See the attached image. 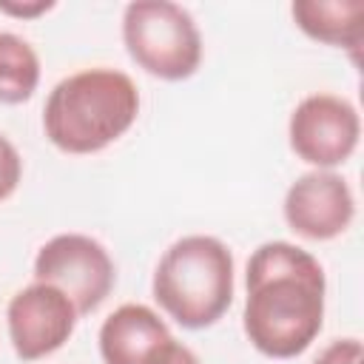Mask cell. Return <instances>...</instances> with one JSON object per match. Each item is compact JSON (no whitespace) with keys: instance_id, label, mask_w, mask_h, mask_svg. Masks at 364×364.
Masks as SVG:
<instances>
[{"instance_id":"obj_1","label":"cell","mask_w":364,"mask_h":364,"mask_svg":"<svg viewBox=\"0 0 364 364\" xmlns=\"http://www.w3.org/2000/svg\"><path fill=\"white\" fill-rule=\"evenodd\" d=\"M245 336L267 358L301 355L324 324V270L313 253L273 239L247 259Z\"/></svg>"},{"instance_id":"obj_2","label":"cell","mask_w":364,"mask_h":364,"mask_svg":"<svg viewBox=\"0 0 364 364\" xmlns=\"http://www.w3.org/2000/svg\"><path fill=\"white\" fill-rule=\"evenodd\" d=\"M139 114L134 80L117 68H85L60 80L43 108L48 142L65 154H97L117 142Z\"/></svg>"},{"instance_id":"obj_3","label":"cell","mask_w":364,"mask_h":364,"mask_svg":"<svg viewBox=\"0 0 364 364\" xmlns=\"http://www.w3.org/2000/svg\"><path fill=\"white\" fill-rule=\"evenodd\" d=\"M151 290L176 324L205 330L233 301V253L216 236H182L159 256Z\"/></svg>"},{"instance_id":"obj_4","label":"cell","mask_w":364,"mask_h":364,"mask_svg":"<svg viewBox=\"0 0 364 364\" xmlns=\"http://www.w3.org/2000/svg\"><path fill=\"white\" fill-rule=\"evenodd\" d=\"M128 57L151 77L179 82L199 71L202 34L188 9L171 0H134L122 11Z\"/></svg>"},{"instance_id":"obj_5","label":"cell","mask_w":364,"mask_h":364,"mask_svg":"<svg viewBox=\"0 0 364 364\" xmlns=\"http://www.w3.org/2000/svg\"><path fill=\"white\" fill-rule=\"evenodd\" d=\"M34 282L54 284L71 299L77 316H88L114 290L117 270L97 239L85 233H60L37 250Z\"/></svg>"},{"instance_id":"obj_6","label":"cell","mask_w":364,"mask_h":364,"mask_svg":"<svg viewBox=\"0 0 364 364\" xmlns=\"http://www.w3.org/2000/svg\"><path fill=\"white\" fill-rule=\"evenodd\" d=\"M361 136V119L353 102L336 94L304 97L287 122L290 151L316 165V171H330L353 156Z\"/></svg>"},{"instance_id":"obj_7","label":"cell","mask_w":364,"mask_h":364,"mask_svg":"<svg viewBox=\"0 0 364 364\" xmlns=\"http://www.w3.org/2000/svg\"><path fill=\"white\" fill-rule=\"evenodd\" d=\"M6 324L14 353L37 361L57 353L77 327V307L54 284L34 282L17 290L6 307Z\"/></svg>"},{"instance_id":"obj_8","label":"cell","mask_w":364,"mask_h":364,"mask_svg":"<svg viewBox=\"0 0 364 364\" xmlns=\"http://www.w3.org/2000/svg\"><path fill=\"white\" fill-rule=\"evenodd\" d=\"M282 213L293 233L313 242H327L350 228L355 216V199L341 173L310 171L287 188Z\"/></svg>"},{"instance_id":"obj_9","label":"cell","mask_w":364,"mask_h":364,"mask_svg":"<svg viewBox=\"0 0 364 364\" xmlns=\"http://www.w3.org/2000/svg\"><path fill=\"white\" fill-rule=\"evenodd\" d=\"M171 338L168 324L148 304H122L100 327V355L105 364H145Z\"/></svg>"},{"instance_id":"obj_10","label":"cell","mask_w":364,"mask_h":364,"mask_svg":"<svg viewBox=\"0 0 364 364\" xmlns=\"http://www.w3.org/2000/svg\"><path fill=\"white\" fill-rule=\"evenodd\" d=\"M296 26L327 46L350 48L353 57L364 40V3L361 0H296L290 6Z\"/></svg>"},{"instance_id":"obj_11","label":"cell","mask_w":364,"mask_h":364,"mask_svg":"<svg viewBox=\"0 0 364 364\" xmlns=\"http://www.w3.org/2000/svg\"><path fill=\"white\" fill-rule=\"evenodd\" d=\"M40 85V57L28 40L14 31H0V102L20 105Z\"/></svg>"},{"instance_id":"obj_12","label":"cell","mask_w":364,"mask_h":364,"mask_svg":"<svg viewBox=\"0 0 364 364\" xmlns=\"http://www.w3.org/2000/svg\"><path fill=\"white\" fill-rule=\"evenodd\" d=\"M20 176H23V159L17 148L0 134V202L14 193Z\"/></svg>"},{"instance_id":"obj_13","label":"cell","mask_w":364,"mask_h":364,"mask_svg":"<svg viewBox=\"0 0 364 364\" xmlns=\"http://www.w3.org/2000/svg\"><path fill=\"white\" fill-rule=\"evenodd\" d=\"M313 364H361V341L358 338H336L316 355Z\"/></svg>"},{"instance_id":"obj_14","label":"cell","mask_w":364,"mask_h":364,"mask_svg":"<svg viewBox=\"0 0 364 364\" xmlns=\"http://www.w3.org/2000/svg\"><path fill=\"white\" fill-rule=\"evenodd\" d=\"M145 364H202V361L196 358V353H193L191 347H185L182 341H176V338L171 336Z\"/></svg>"},{"instance_id":"obj_15","label":"cell","mask_w":364,"mask_h":364,"mask_svg":"<svg viewBox=\"0 0 364 364\" xmlns=\"http://www.w3.org/2000/svg\"><path fill=\"white\" fill-rule=\"evenodd\" d=\"M51 9H54L51 0H34V3H9V0H0V11L3 14H14V17H37V14H46Z\"/></svg>"}]
</instances>
